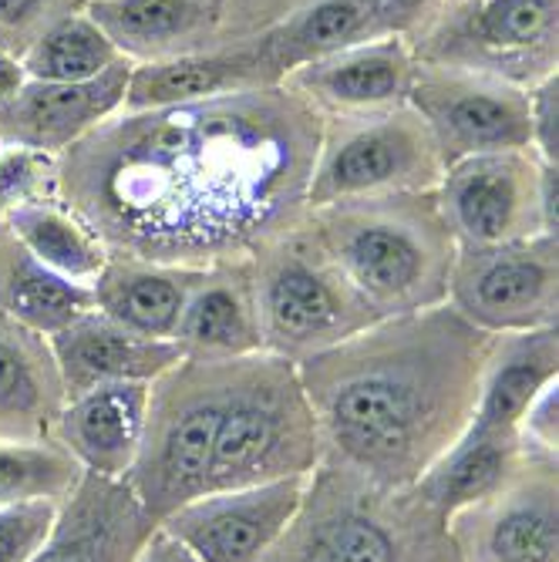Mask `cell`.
<instances>
[{
  "label": "cell",
  "instance_id": "obj_6",
  "mask_svg": "<svg viewBox=\"0 0 559 562\" xmlns=\"http://www.w3.org/2000/svg\"><path fill=\"white\" fill-rule=\"evenodd\" d=\"M249 277L267 353L303 361L378 324L303 223L257 249Z\"/></svg>",
  "mask_w": 559,
  "mask_h": 562
},
{
  "label": "cell",
  "instance_id": "obj_30",
  "mask_svg": "<svg viewBox=\"0 0 559 562\" xmlns=\"http://www.w3.org/2000/svg\"><path fill=\"white\" fill-rule=\"evenodd\" d=\"M31 337L0 317V425H37L51 407V378Z\"/></svg>",
  "mask_w": 559,
  "mask_h": 562
},
{
  "label": "cell",
  "instance_id": "obj_34",
  "mask_svg": "<svg viewBox=\"0 0 559 562\" xmlns=\"http://www.w3.org/2000/svg\"><path fill=\"white\" fill-rule=\"evenodd\" d=\"M529 105V148L533 156L546 166H556L559 159V78L549 75L526 88Z\"/></svg>",
  "mask_w": 559,
  "mask_h": 562
},
{
  "label": "cell",
  "instance_id": "obj_18",
  "mask_svg": "<svg viewBox=\"0 0 559 562\" xmlns=\"http://www.w3.org/2000/svg\"><path fill=\"white\" fill-rule=\"evenodd\" d=\"M476 519L469 562H559V505L552 465L513 479L499 495L466 508Z\"/></svg>",
  "mask_w": 559,
  "mask_h": 562
},
{
  "label": "cell",
  "instance_id": "obj_5",
  "mask_svg": "<svg viewBox=\"0 0 559 562\" xmlns=\"http://www.w3.org/2000/svg\"><path fill=\"white\" fill-rule=\"evenodd\" d=\"M230 368L233 361L182 357L152 381L145 438L125 482L156 522L206 492Z\"/></svg>",
  "mask_w": 559,
  "mask_h": 562
},
{
  "label": "cell",
  "instance_id": "obj_36",
  "mask_svg": "<svg viewBox=\"0 0 559 562\" xmlns=\"http://www.w3.org/2000/svg\"><path fill=\"white\" fill-rule=\"evenodd\" d=\"M135 562H195L166 529L156 526V532L148 536V542L142 546V552L135 555Z\"/></svg>",
  "mask_w": 559,
  "mask_h": 562
},
{
  "label": "cell",
  "instance_id": "obj_10",
  "mask_svg": "<svg viewBox=\"0 0 559 562\" xmlns=\"http://www.w3.org/2000/svg\"><path fill=\"white\" fill-rule=\"evenodd\" d=\"M539 169L533 148L482 151L445 166L435 206L455 246H505L546 233L539 213Z\"/></svg>",
  "mask_w": 559,
  "mask_h": 562
},
{
  "label": "cell",
  "instance_id": "obj_31",
  "mask_svg": "<svg viewBox=\"0 0 559 562\" xmlns=\"http://www.w3.org/2000/svg\"><path fill=\"white\" fill-rule=\"evenodd\" d=\"M300 562H398V539L365 513H337L317 522Z\"/></svg>",
  "mask_w": 559,
  "mask_h": 562
},
{
  "label": "cell",
  "instance_id": "obj_38",
  "mask_svg": "<svg viewBox=\"0 0 559 562\" xmlns=\"http://www.w3.org/2000/svg\"><path fill=\"white\" fill-rule=\"evenodd\" d=\"M539 213H543V226L546 233H556V216H559V172L556 166L539 169Z\"/></svg>",
  "mask_w": 559,
  "mask_h": 562
},
{
  "label": "cell",
  "instance_id": "obj_9",
  "mask_svg": "<svg viewBox=\"0 0 559 562\" xmlns=\"http://www.w3.org/2000/svg\"><path fill=\"white\" fill-rule=\"evenodd\" d=\"M445 303L489 337L556 327V236H533L523 243L479 249L455 246Z\"/></svg>",
  "mask_w": 559,
  "mask_h": 562
},
{
  "label": "cell",
  "instance_id": "obj_17",
  "mask_svg": "<svg viewBox=\"0 0 559 562\" xmlns=\"http://www.w3.org/2000/svg\"><path fill=\"white\" fill-rule=\"evenodd\" d=\"M47 350L68 397L115 381L152 384L186 357L176 340L142 337L98 311H88L65 330L51 334Z\"/></svg>",
  "mask_w": 559,
  "mask_h": 562
},
{
  "label": "cell",
  "instance_id": "obj_1",
  "mask_svg": "<svg viewBox=\"0 0 559 562\" xmlns=\"http://www.w3.org/2000/svg\"><path fill=\"white\" fill-rule=\"evenodd\" d=\"M324 119L283 85L119 112L58 162V195L112 257L246 263L308 216Z\"/></svg>",
  "mask_w": 559,
  "mask_h": 562
},
{
  "label": "cell",
  "instance_id": "obj_27",
  "mask_svg": "<svg viewBox=\"0 0 559 562\" xmlns=\"http://www.w3.org/2000/svg\"><path fill=\"white\" fill-rule=\"evenodd\" d=\"M4 223L44 267L85 286L98 280V273L105 270L112 257L109 246L94 236V229L85 220H78L58 199L21 206Z\"/></svg>",
  "mask_w": 559,
  "mask_h": 562
},
{
  "label": "cell",
  "instance_id": "obj_23",
  "mask_svg": "<svg viewBox=\"0 0 559 562\" xmlns=\"http://www.w3.org/2000/svg\"><path fill=\"white\" fill-rule=\"evenodd\" d=\"M523 458L526 451L516 431H479L466 425V431L435 458L415 488L441 519H455L510 485L519 475Z\"/></svg>",
  "mask_w": 559,
  "mask_h": 562
},
{
  "label": "cell",
  "instance_id": "obj_39",
  "mask_svg": "<svg viewBox=\"0 0 559 562\" xmlns=\"http://www.w3.org/2000/svg\"><path fill=\"white\" fill-rule=\"evenodd\" d=\"M24 85H27V71H24L21 58L8 55V50H0V109H4Z\"/></svg>",
  "mask_w": 559,
  "mask_h": 562
},
{
  "label": "cell",
  "instance_id": "obj_22",
  "mask_svg": "<svg viewBox=\"0 0 559 562\" xmlns=\"http://www.w3.org/2000/svg\"><path fill=\"white\" fill-rule=\"evenodd\" d=\"M556 374H559L556 327L492 337L469 425L479 431L519 435L526 412L549 384H556Z\"/></svg>",
  "mask_w": 559,
  "mask_h": 562
},
{
  "label": "cell",
  "instance_id": "obj_7",
  "mask_svg": "<svg viewBox=\"0 0 559 562\" xmlns=\"http://www.w3.org/2000/svg\"><path fill=\"white\" fill-rule=\"evenodd\" d=\"M441 172L435 138L412 105L324 119L308 182V213L337 202L432 192Z\"/></svg>",
  "mask_w": 559,
  "mask_h": 562
},
{
  "label": "cell",
  "instance_id": "obj_3",
  "mask_svg": "<svg viewBox=\"0 0 559 562\" xmlns=\"http://www.w3.org/2000/svg\"><path fill=\"white\" fill-rule=\"evenodd\" d=\"M303 229L378 321L441 306L455 263L435 189L311 210Z\"/></svg>",
  "mask_w": 559,
  "mask_h": 562
},
{
  "label": "cell",
  "instance_id": "obj_11",
  "mask_svg": "<svg viewBox=\"0 0 559 562\" xmlns=\"http://www.w3.org/2000/svg\"><path fill=\"white\" fill-rule=\"evenodd\" d=\"M311 488L314 472L206 492L169 513L159 529L195 562H260L297 522Z\"/></svg>",
  "mask_w": 559,
  "mask_h": 562
},
{
  "label": "cell",
  "instance_id": "obj_24",
  "mask_svg": "<svg viewBox=\"0 0 559 562\" xmlns=\"http://www.w3.org/2000/svg\"><path fill=\"white\" fill-rule=\"evenodd\" d=\"M199 273L202 270L109 257L105 270L91 283V303L98 314L142 337L172 340Z\"/></svg>",
  "mask_w": 559,
  "mask_h": 562
},
{
  "label": "cell",
  "instance_id": "obj_4",
  "mask_svg": "<svg viewBox=\"0 0 559 562\" xmlns=\"http://www.w3.org/2000/svg\"><path fill=\"white\" fill-rule=\"evenodd\" d=\"M321 438L308 387L290 357L267 350L239 357L226 381L206 492L314 472Z\"/></svg>",
  "mask_w": 559,
  "mask_h": 562
},
{
  "label": "cell",
  "instance_id": "obj_25",
  "mask_svg": "<svg viewBox=\"0 0 559 562\" xmlns=\"http://www.w3.org/2000/svg\"><path fill=\"white\" fill-rule=\"evenodd\" d=\"M88 311H94L91 286L44 267L8 223H0V317L47 340Z\"/></svg>",
  "mask_w": 559,
  "mask_h": 562
},
{
  "label": "cell",
  "instance_id": "obj_14",
  "mask_svg": "<svg viewBox=\"0 0 559 562\" xmlns=\"http://www.w3.org/2000/svg\"><path fill=\"white\" fill-rule=\"evenodd\" d=\"M132 61L122 58L88 81H31L0 109V142L37 148L44 156L65 151L125 109Z\"/></svg>",
  "mask_w": 559,
  "mask_h": 562
},
{
  "label": "cell",
  "instance_id": "obj_19",
  "mask_svg": "<svg viewBox=\"0 0 559 562\" xmlns=\"http://www.w3.org/2000/svg\"><path fill=\"white\" fill-rule=\"evenodd\" d=\"M152 384H98L68 401L58 418L62 445L75 462L101 479H128L148 422Z\"/></svg>",
  "mask_w": 559,
  "mask_h": 562
},
{
  "label": "cell",
  "instance_id": "obj_2",
  "mask_svg": "<svg viewBox=\"0 0 559 562\" xmlns=\"http://www.w3.org/2000/svg\"><path fill=\"white\" fill-rule=\"evenodd\" d=\"M489 334L448 303L378 321L297 364L321 435L384 485H415L472 418Z\"/></svg>",
  "mask_w": 559,
  "mask_h": 562
},
{
  "label": "cell",
  "instance_id": "obj_35",
  "mask_svg": "<svg viewBox=\"0 0 559 562\" xmlns=\"http://www.w3.org/2000/svg\"><path fill=\"white\" fill-rule=\"evenodd\" d=\"M374 8L384 21L388 34L415 37L432 21V14L441 8V0H374Z\"/></svg>",
  "mask_w": 559,
  "mask_h": 562
},
{
  "label": "cell",
  "instance_id": "obj_20",
  "mask_svg": "<svg viewBox=\"0 0 559 562\" xmlns=\"http://www.w3.org/2000/svg\"><path fill=\"white\" fill-rule=\"evenodd\" d=\"M230 0H88L85 14L105 31L132 65L166 61L202 50Z\"/></svg>",
  "mask_w": 559,
  "mask_h": 562
},
{
  "label": "cell",
  "instance_id": "obj_29",
  "mask_svg": "<svg viewBox=\"0 0 559 562\" xmlns=\"http://www.w3.org/2000/svg\"><path fill=\"white\" fill-rule=\"evenodd\" d=\"M85 469L65 445H41L0 438V505H18L34 498L65 502Z\"/></svg>",
  "mask_w": 559,
  "mask_h": 562
},
{
  "label": "cell",
  "instance_id": "obj_15",
  "mask_svg": "<svg viewBox=\"0 0 559 562\" xmlns=\"http://www.w3.org/2000/svg\"><path fill=\"white\" fill-rule=\"evenodd\" d=\"M156 526L125 479L85 472L31 562H135Z\"/></svg>",
  "mask_w": 559,
  "mask_h": 562
},
{
  "label": "cell",
  "instance_id": "obj_12",
  "mask_svg": "<svg viewBox=\"0 0 559 562\" xmlns=\"http://www.w3.org/2000/svg\"><path fill=\"white\" fill-rule=\"evenodd\" d=\"M409 105L428 125L445 166L482 151L529 148L526 88L502 78L418 65Z\"/></svg>",
  "mask_w": 559,
  "mask_h": 562
},
{
  "label": "cell",
  "instance_id": "obj_37",
  "mask_svg": "<svg viewBox=\"0 0 559 562\" xmlns=\"http://www.w3.org/2000/svg\"><path fill=\"white\" fill-rule=\"evenodd\" d=\"M47 0H0V31H24L41 18Z\"/></svg>",
  "mask_w": 559,
  "mask_h": 562
},
{
  "label": "cell",
  "instance_id": "obj_28",
  "mask_svg": "<svg viewBox=\"0 0 559 562\" xmlns=\"http://www.w3.org/2000/svg\"><path fill=\"white\" fill-rule=\"evenodd\" d=\"M115 61H122L119 47L88 14H71L44 27L21 58L31 81H88Z\"/></svg>",
  "mask_w": 559,
  "mask_h": 562
},
{
  "label": "cell",
  "instance_id": "obj_13",
  "mask_svg": "<svg viewBox=\"0 0 559 562\" xmlns=\"http://www.w3.org/2000/svg\"><path fill=\"white\" fill-rule=\"evenodd\" d=\"M418 58L412 41L401 34H381L354 44L321 61L300 65L283 75V88L300 94L321 119L371 115L409 105Z\"/></svg>",
  "mask_w": 559,
  "mask_h": 562
},
{
  "label": "cell",
  "instance_id": "obj_16",
  "mask_svg": "<svg viewBox=\"0 0 559 562\" xmlns=\"http://www.w3.org/2000/svg\"><path fill=\"white\" fill-rule=\"evenodd\" d=\"M273 85H280V71L273 65L267 34H260L236 47L192 50V55L135 65L122 112L189 105V101H206Z\"/></svg>",
  "mask_w": 559,
  "mask_h": 562
},
{
  "label": "cell",
  "instance_id": "obj_8",
  "mask_svg": "<svg viewBox=\"0 0 559 562\" xmlns=\"http://www.w3.org/2000/svg\"><path fill=\"white\" fill-rule=\"evenodd\" d=\"M556 31L559 0H441L412 50L418 65L533 88L556 75Z\"/></svg>",
  "mask_w": 559,
  "mask_h": 562
},
{
  "label": "cell",
  "instance_id": "obj_33",
  "mask_svg": "<svg viewBox=\"0 0 559 562\" xmlns=\"http://www.w3.org/2000/svg\"><path fill=\"white\" fill-rule=\"evenodd\" d=\"M62 502L34 498L0 505V562H31L58 522Z\"/></svg>",
  "mask_w": 559,
  "mask_h": 562
},
{
  "label": "cell",
  "instance_id": "obj_32",
  "mask_svg": "<svg viewBox=\"0 0 559 562\" xmlns=\"http://www.w3.org/2000/svg\"><path fill=\"white\" fill-rule=\"evenodd\" d=\"M58 195V159L0 142V223L14 210Z\"/></svg>",
  "mask_w": 559,
  "mask_h": 562
},
{
  "label": "cell",
  "instance_id": "obj_21",
  "mask_svg": "<svg viewBox=\"0 0 559 562\" xmlns=\"http://www.w3.org/2000/svg\"><path fill=\"white\" fill-rule=\"evenodd\" d=\"M172 340L186 357H202V361H239V357L264 353L249 260L199 273Z\"/></svg>",
  "mask_w": 559,
  "mask_h": 562
},
{
  "label": "cell",
  "instance_id": "obj_26",
  "mask_svg": "<svg viewBox=\"0 0 559 562\" xmlns=\"http://www.w3.org/2000/svg\"><path fill=\"white\" fill-rule=\"evenodd\" d=\"M264 34L270 41V55L283 81V75L300 65L321 61L388 31L374 0H314V4L300 8L293 18Z\"/></svg>",
  "mask_w": 559,
  "mask_h": 562
}]
</instances>
